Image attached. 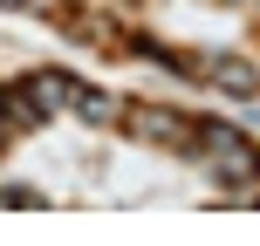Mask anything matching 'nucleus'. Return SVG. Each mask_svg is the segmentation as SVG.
I'll use <instances>...</instances> for the list:
<instances>
[{"label": "nucleus", "instance_id": "1", "mask_svg": "<svg viewBox=\"0 0 260 246\" xmlns=\"http://www.w3.org/2000/svg\"><path fill=\"white\" fill-rule=\"evenodd\" d=\"M206 151H212V164H226V178H240V185L260 178V157L233 137V130H206Z\"/></svg>", "mask_w": 260, "mask_h": 246}, {"label": "nucleus", "instance_id": "2", "mask_svg": "<svg viewBox=\"0 0 260 246\" xmlns=\"http://www.w3.org/2000/svg\"><path fill=\"white\" fill-rule=\"evenodd\" d=\"M137 137H165V144H178L185 130H178V117H171V110H137Z\"/></svg>", "mask_w": 260, "mask_h": 246}, {"label": "nucleus", "instance_id": "4", "mask_svg": "<svg viewBox=\"0 0 260 246\" xmlns=\"http://www.w3.org/2000/svg\"><path fill=\"white\" fill-rule=\"evenodd\" d=\"M76 110H82V117H96V123H103V117H110L117 103H110V96H76Z\"/></svg>", "mask_w": 260, "mask_h": 246}, {"label": "nucleus", "instance_id": "3", "mask_svg": "<svg viewBox=\"0 0 260 246\" xmlns=\"http://www.w3.org/2000/svg\"><path fill=\"white\" fill-rule=\"evenodd\" d=\"M69 96L76 89H69L62 76H35V103H69Z\"/></svg>", "mask_w": 260, "mask_h": 246}]
</instances>
